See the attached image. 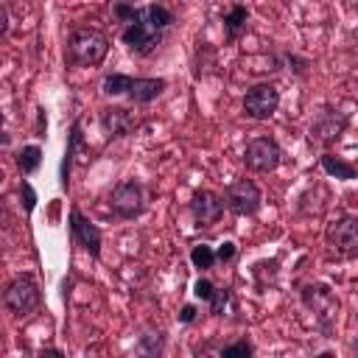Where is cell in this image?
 Returning <instances> with one entry per match:
<instances>
[{
  "mask_svg": "<svg viewBox=\"0 0 358 358\" xmlns=\"http://www.w3.org/2000/svg\"><path fill=\"white\" fill-rule=\"evenodd\" d=\"M106 53H109V36L87 25L73 28L64 45V59L73 67H98L106 59Z\"/></svg>",
  "mask_w": 358,
  "mask_h": 358,
  "instance_id": "cell-1",
  "label": "cell"
},
{
  "mask_svg": "<svg viewBox=\"0 0 358 358\" xmlns=\"http://www.w3.org/2000/svg\"><path fill=\"white\" fill-rule=\"evenodd\" d=\"M3 305L14 313V316H28L42 305V291L36 285V280L31 274L14 277L6 288H3Z\"/></svg>",
  "mask_w": 358,
  "mask_h": 358,
  "instance_id": "cell-2",
  "label": "cell"
},
{
  "mask_svg": "<svg viewBox=\"0 0 358 358\" xmlns=\"http://www.w3.org/2000/svg\"><path fill=\"white\" fill-rule=\"evenodd\" d=\"M280 159H282V151H280L277 140L268 137V134L252 137V140L246 143V148H243V162H246V168L255 171V173H271V171L280 165Z\"/></svg>",
  "mask_w": 358,
  "mask_h": 358,
  "instance_id": "cell-3",
  "label": "cell"
},
{
  "mask_svg": "<svg viewBox=\"0 0 358 358\" xmlns=\"http://www.w3.org/2000/svg\"><path fill=\"white\" fill-rule=\"evenodd\" d=\"M260 204H263V193L252 179H235L224 190V207L232 215H241V218L255 215L260 210Z\"/></svg>",
  "mask_w": 358,
  "mask_h": 358,
  "instance_id": "cell-4",
  "label": "cell"
},
{
  "mask_svg": "<svg viewBox=\"0 0 358 358\" xmlns=\"http://www.w3.org/2000/svg\"><path fill=\"white\" fill-rule=\"evenodd\" d=\"M324 241L336 255L355 257L358 255V218L355 215H338L333 224H327Z\"/></svg>",
  "mask_w": 358,
  "mask_h": 358,
  "instance_id": "cell-5",
  "label": "cell"
},
{
  "mask_svg": "<svg viewBox=\"0 0 358 358\" xmlns=\"http://www.w3.org/2000/svg\"><path fill=\"white\" fill-rule=\"evenodd\" d=\"M280 106V90L268 81H260L243 95V115L252 120H268Z\"/></svg>",
  "mask_w": 358,
  "mask_h": 358,
  "instance_id": "cell-6",
  "label": "cell"
},
{
  "mask_svg": "<svg viewBox=\"0 0 358 358\" xmlns=\"http://www.w3.org/2000/svg\"><path fill=\"white\" fill-rule=\"evenodd\" d=\"M109 207H112V213H115L117 218H123V221L137 218V215L143 213V185H140L137 179L120 182V185L112 190V196H109Z\"/></svg>",
  "mask_w": 358,
  "mask_h": 358,
  "instance_id": "cell-7",
  "label": "cell"
},
{
  "mask_svg": "<svg viewBox=\"0 0 358 358\" xmlns=\"http://www.w3.org/2000/svg\"><path fill=\"white\" fill-rule=\"evenodd\" d=\"M302 302H305L308 310H313V316L319 319L322 330H330V319H333L336 310H338V299H336V294L330 291V285H324V282L305 285Z\"/></svg>",
  "mask_w": 358,
  "mask_h": 358,
  "instance_id": "cell-8",
  "label": "cell"
},
{
  "mask_svg": "<svg viewBox=\"0 0 358 358\" xmlns=\"http://www.w3.org/2000/svg\"><path fill=\"white\" fill-rule=\"evenodd\" d=\"M120 39H123V45L129 48V53H134V56H148V53H154V50L159 48L162 31H154V28H148L145 22L134 20V22H126V25H123Z\"/></svg>",
  "mask_w": 358,
  "mask_h": 358,
  "instance_id": "cell-9",
  "label": "cell"
},
{
  "mask_svg": "<svg viewBox=\"0 0 358 358\" xmlns=\"http://www.w3.org/2000/svg\"><path fill=\"white\" fill-rule=\"evenodd\" d=\"M143 123V117L129 109V106H106L101 109V129L106 137H126L131 131H137Z\"/></svg>",
  "mask_w": 358,
  "mask_h": 358,
  "instance_id": "cell-10",
  "label": "cell"
},
{
  "mask_svg": "<svg viewBox=\"0 0 358 358\" xmlns=\"http://www.w3.org/2000/svg\"><path fill=\"white\" fill-rule=\"evenodd\" d=\"M70 235L90 257H101V229L78 207H70Z\"/></svg>",
  "mask_w": 358,
  "mask_h": 358,
  "instance_id": "cell-11",
  "label": "cell"
},
{
  "mask_svg": "<svg viewBox=\"0 0 358 358\" xmlns=\"http://www.w3.org/2000/svg\"><path fill=\"white\" fill-rule=\"evenodd\" d=\"M344 129H347V115L338 112V109L324 106V109L316 115V120L310 123V140H316V143H322V145H333V143L341 137Z\"/></svg>",
  "mask_w": 358,
  "mask_h": 358,
  "instance_id": "cell-12",
  "label": "cell"
},
{
  "mask_svg": "<svg viewBox=\"0 0 358 358\" xmlns=\"http://www.w3.org/2000/svg\"><path fill=\"white\" fill-rule=\"evenodd\" d=\"M190 213L199 227H213L224 215V196H218L213 190H199L190 199Z\"/></svg>",
  "mask_w": 358,
  "mask_h": 358,
  "instance_id": "cell-13",
  "label": "cell"
},
{
  "mask_svg": "<svg viewBox=\"0 0 358 358\" xmlns=\"http://www.w3.org/2000/svg\"><path fill=\"white\" fill-rule=\"evenodd\" d=\"M168 81L165 78H129V87H126V95L134 101V103H151L154 98H159L165 92Z\"/></svg>",
  "mask_w": 358,
  "mask_h": 358,
  "instance_id": "cell-14",
  "label": "cell"
},
{
  "mask_svg": "<svg viewBox=\"0 0 358 358\" xmlns=\"http://www.w3.org/2000/svg\"><path fill=\"white\" fill-rule=\"evenodd\" d=\"M84 145V134H81V120H73L70 126V134H67V148H64V157H62V168H59V182L62 187L67 190L70 185V173H73V162H76V154L78 148Z\"/></svg>",
  "mask_w": 358,
  "mask_h": 358,
  "instance_id": "cell-15",
  "label": "cell"
},
{
  "mask_svg": "<svg viewBox=\"0 0 358 358\" xmlns=\"http://www.w3.org/2000/svg\"><path fill=\"white\" fill-rule=\"evenodd\" d=\"M224 42L227 45H232V42H238L241 39V34L246 31V22H249V8L246 6H232L227 14H224Z\"/></svg>",
  "mask_w": 358,
  "mask_h": 358,
  "instance_id": "cell-16",
  "label": "cell"
},
{
  "mask_svg": "<svg viewBox=\"0 0 358 358\" xmlns=\"http://www.w3.org/2000/svg\"><path fill=\"white\" fill-rule=\"evenodd\" d=\"M137 20L145 22L148 28H154V31H165V28L173 25V14H171L165 6H159V3L140 6V8H137Z\"/></svg>",
  "mask_w": 358,
  "mask_h": 358,
  "instance_id": "cell-17",
  "label": "cell"
},
{
  "mask_svg": "<svg viewBox=\"0 0 358 358\" xmlns=\"http://www.w3.org/2000/svg\"><path fill=\"white\" fill-rule=\"evenodd\" d=\"M319 165H322V171H324L327 176L344 179V182H350V179L358 176V171H355L352 162H347V159H341V157H336V154H330V151H324V154L319 157Z\"/></svg>",
  "mask_w": 358,
  "mask_h": 358,
  "instance_id": "cell-18",
  "label": "cell"
},
{
  "mask_svg": "<svg viewBox=\"0 0 358 358\" xmlns=\"http://www.w3.org/2000/svg\"><path fill=\"white\" fill-rule=\"evenodd\" d=\"M39 165H42V148L39 145H22L20 148V154H17V168H20V173L22 176H31V173H36L39 171Z\"/></svg>",
  "mask_w": 358,
  "mask_h": 358,
  "instance_id": "cell-19",
  "label": "cell"
},
{
  "mask_svg": "<svg viewBox=\"0 0 358 358\" xmlns=\"http://www.w3.org/2000/svg\"><path fill=\"white\" fill-rule=\"evenodd\" d=\"M190 263L196 266V268H213L215 266V252H213V246H207V243H199V246H193L190 249Z\"/></svg>",
  "mask_w": 358,
  "mask_h": 358,
  "instance_id": "cell-20",
  "label": "cell"
},
{
  "mask_svg": "<svg viewBox=\"0 0 358 358\" xmlns=\"http://www.w3.org/2000/svg\"><path fill=\"white\" fill-rule=\"evenodd\" d=\"M232 302V288H215L213 291V296L207 299V305H210V313L213 316H224V310H227V305Z\"/></svg>",
  "mask_w": 358,
  "mask_h": 358,
  "instance_id": "cell-21",
  "label": "cell"
},
{
  "mask_svg": "<svg viewBox=\"0 0 358 358\" xmlns=\"http://www.w3.org/2000/svg\"><path fill=\"white\" fill-rule=\"evenodd\" d=\"M129 78H131V76H126V73H109V76L103 78V92H106V95H126Z\"/></svg>",
  "mask_w": 358,
  "mask_h": 358,
  "instance_id": "cell-22",
  "label": "cell"
},
{
  "mask_svg": "<svg viewBox=\"0 0 358 358\" xmlns=\"http://www.w3.org/2000/svg\"><path fill=\"white\" fill-rule=\"evenodd\" d=\"M249 355H255V344L249 338H241L229 347H221V358H249Z\"/></svg>",
  "mask_w": 358,
  "mask_h": 358,
  "instance_id": "cell-23",
  "label": "cell"
},
{
  "mask_svg": "<svg viewBox=\"0 0 358 358\" xmlns=\"http://www.w3.org/2000/svg\"><path fill=\"white\" fill-rule=\"evenodd\" d=\"M112 14H115V20L117 22H134L137 20V6H131V3H126V0H117V3H112Z\"/></svg>",
  "mask_w": 358,
  "mask_h": 358,
  "instance_id": "cell-24",
  "label": "cell"
},
{
  "mask_svg": "<svg viewBox=\"0 0 358 358\" xmlns=\"http://www.w3.org/2000/svg\"><path fill=\"white\" fill-rule=\"evenodd\" d=\"M20 199H22L25 213L31 215V213H34V207H36V190L31 187V182H20Z\"/></svg>",
  "mask_w": 358,
  "mask_h": 358,
  "instance_id": "cell-25",
  "label": "cell"
},
{
  "mask_svg": "<svg viewBox=\"0 0 358 358\" xmlns=\"http://www.w3.org/2000/svg\"><path fill=\"white\" fill-rule=\"evenodd\" d=\"M213 291H215V285H213L207 277H199V280L193 282V294H196V299H201V302H207V299L213 296Z\"/></svg>",
  "mask_w": 358,
  "mask_h": 358,
  "instance_id": "cell-26",
  "label": "cell"
},
{
  "mask_svg": "<svg viewBox=\"0 0 358 358\" xmlns=\"http://www.w3.org/2000/svg\"><path fill=\"white\" fill-rule=\"evenodd\" d=\"M215 252V260L218 263H229L235 255H238V246L232 243V241H224V243H218V249H213Z\"/></svg>",
  "mask_w": 358,
  "mask_h": 358,
  "instance_id": "cell-27",
  "label": "cell"
},
{
  "mask_svg": "<svg viewBox=\"0 0 358 358\" xmlns=\"http://www.w3.org/2000/svg\"><path fill=\"white\" fill-rule=\"evenodd\" d=\"M196 316H199V308H196V305H190V302H187V305H182V308H179V322H182V324H193V322H196Z\"/></svg>",
  "mask_w": 358,
  "mask_h": 358,
  "instance_id": "cell-28",
  "label": "cell"
},
{
  "mask_svg": "<svg viewBox=\"0 0 358 358\" xmlns=\"http://www.w3.org/2000/svg\"><path fill=\"white\" fill-rule=\"evenodd\" d=\"M8 31V11H6V6L0 3V36Z\"/></svg>",
  "mask_w": 358,
  "mask_h": 358,
  "instance_id": "cell-29",
  "label": "cell"
},
{
  "mask_svg": "<svg viewBox=\"0 0 358 358\" xmlns=\"http://www.w3.org/2000/svg\"><path fill=\"white\" fill-rule=\"evenodd\" d=\"M0 143H3V145H8V143H11V137L3 131V112H0Z\"/></svg>",
  "mask_w": 358,
  "mask_h": 358,
  "instance_id": "cell-30",
  "label": "cell"
}]
</instances>
